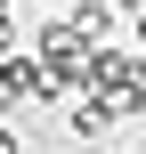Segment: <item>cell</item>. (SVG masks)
Returning <instances> with one entry per match:
<instances>
[{"label":"cell","mask_w":146,"mask_h":154,"mask_svg":"<svg viewBox=\"0 0 146 154\" xmlns=\"http://www.w3.org/2000/svg\"><path fill=\"white\" fill-rule=\"evenodd\" d=\"M114 16H122V8H106V0H81V8H73V24H81L89 49H114Z\"/></svg>","instance_id":"cell-2"},{"label":"cell","mask_w":146,"mask_h":154,"mask_svg":"<svg viewBox=\"0 0 146 154\" xmlns=\"http://www.w3.org/2000/svg\"><path fill=\"white\" fill-rule=\"evenodd\" d=\"M114 154H130V146H114Z\"/></svg>","instance_id":"cell-7"},{"label":"cell","mask_w":146,"mask_h":154,"mask_svg":"<svg viewBox=\"0 0 146 154\" xmlns=\"http://www.w3.org/2000/svg\"><path fill=\"white\" fill-rule=\"evenodd\" d=\"M0 154H24V130L16 122H0Z\"/></svg>","instance_id":"cell-3"},{"label":"cell","mask_w":146,"mask_h":154,"mask_svg":"<svg viewBox=\"0 0 146 154\" xmlns=\"http://www.w3.org/2000/svg\"><path fill=\"white\" fill-rule=\"evenodd\" d=\"M114 130H122V106H114V97H73V106H65V138H73V146H106Z\"/></svg>","instance_id":"cell-1"},{"label":"cell","mask_w":146,"mask_h":154,"mask_svg":"<svg viewBox=\"0 0 146 154\" xmlns=\"http://www.w3.org/2000/svg\"><path fill=\"white\" fill-rule=\"evenodd\" d=\"M106 8H130V0H106Z\"/></svg>","instance_id":"cell-6"},{"label":"cell","mask_w":146,"mask_h":154,"mask_svg":"<svg viewBox=\"0 0 146 154\" xmlns=\"http://www.w3.org/2000/svg\"><path fill=\"white\" fill-rule=\"evenodd\" d=\"M138 57H146V16H138Z\"/></svg>","instance_id":"cell-4"},{"label":"cell","mask_w":146,"mask_h":154,"mask_svg":"<svg viewBox=\"0 0 146 154\" xmlns=\"http://www.w3.org/2000/svg\"><path fill=\"white\" fill-rule=\"evenodd\" d=\"M138 122H146V89H138Z\"/></svg>","instance_id":"cell-5"}]
</instances>
